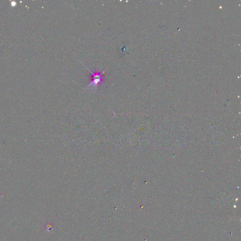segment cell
<instances>
[{"instance_id": "6da1fadb", "label": "cell", "mask_w": 241, "mask_h": 241, "mask_svg": "<svg viewBox=\"0 0 241 241\" xmlns=\"http://www.w3.org/2000/svg\"><path fill=\"white\" fill-rule=\"evenodd\" d=\"M86 68L88 69L89 71L91 74L92 75V81L91 83L87 86V88H90L91 90H94L96 89L97 87L99 84H102L105 87V85L104 83L102 82V80L103 79H105V78L102 76L104 73V71H101L100 70H99L98 71H96L95 72H92L89 69H88V68H87L86 66H85Z\"/></svg>"}]
</instances>
